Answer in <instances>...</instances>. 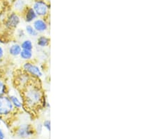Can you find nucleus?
Masks as SVG:
<instances>
[{
    "label": "nucleus",
    "instance_id": "obj_1",
    "mask_svg": "<svg viewBox=\"0 0 158 139\" xmlns=\"http://www.w3.org/2000/svg\"><path fill=\"white\" fill-rule=\"evenodd\" d=\"M25 98L27 104L30 106H36L40 104L42 100V93L37 87H30L25 93Z\"/></svg>",
    "mask_w": 158,
    "mask_h": 139
},
{
    "label": "nucleus",
    "instance_id": "obj_2",
    "mask_svg": "<svg viewBox=\"0 0 158 139\" xmlns=\"http://www.w3.org/2000/svg\"><path fill=\"white\" fill-rule=\"evenodd\" d=\"M13 109V105L10 99L6 97L0 98V115H6Z\"/></svg>",
    "mask_w": 158,
    "mask_h": 139
},
{
    "label": "nucleus",
    "instance_id": "obj_3",
    "mask_svg": "<svg viewBox=\"0 0 158 139\" xmlns=\"http://www.w3.org/2000/svg\"><path fill=\"white\" fill-rule=\"evenodd\" d=\"M35 12L40 16H44L47 14L48 11V6L44 2H37L34 5Z\"/></svg>",
    "mask_w": 158,
    "mask_h": 139
},
{
    "label": "nucleus",
    "instance_id": "obj_4",
    "mask_svg": "<svg viewBox=\"0 0 158 139\" xmlns=\"http://www.w3.org/2000/svg\"><path fill=\"white\" fill-rule=\"evenodd\" d=\"M25 70H26L27 72L31 73L32 75L37 76V77H42V73L40 70V68L35 65H32L31 63H25L24 65Z\"/></svg>",
    "mask_w": 158,
    "mask_h": 139
},
{
    "label": "nucleus",
    "instance_id": "obj_5",
    "mask_svg": "<svg viewBox=\"0 0 158 139\" xmlns=\"http://www.w3.org/2000/svg\"><path fill=\"white\" fill-rule=\"evenodd\" d=\"M33 133V131H32L28 125H23L20 126V128L18 131V136L21 138H26L28 137L30 135Z\"/></svg>",
    "mask_w": 158,
    "mask_h": 139
},
{
    "label": "nucleus",
    "instance_id": "obj_6",
    "mask_svg": "<svg viewBox=\"0 0 158 139\" xmlns=\"http://www.w3.org/2000/svg\"><path fill=\"white\" fill-rule=\"evenodd\" d=\"M34 27L36 31L39 32H43L47 30V25L45 22L42 21V20H37L36 21L34 22Z\"/></svg>",
    "mask_w": 158,
    "mask_h": 139
},
{
    "label": "nucleus",
    "instance_id": "obj_7",
    "mask_svg": "<svg viewBox=\"0 0 158 139\" xmlns=\"http://www.w3.org/2000/svg\"><path fill=\"white\" fill-rule=\"evenodd\" d=\"M19 23V18L16 14H12L11 16H10L8 22H7V25H9V27H16Z\"/></svg>",
    "mask_w": 158,
    "mask_h": 139
},
{
    "label": "nucleus",
    "instance_id": "obj_8",
    "mask_svg": "<svg viewBox=\"0 0 158 139\" xmlns=\"http://www.w3.org/2000/svg\"><path fill=\"white\" fill-rule=\"evenodd\" d=\"M10 54L13 55H18L20 54L21 52V47H20L19 44H14L10 48L9 50Z\"/></svg>",
    "mask_w": 158,
    "mask_h": 139
},
{
    "label": "nucleus",
    "instance_id": "obj_9",
    "mask_svg": "<svg viewBox=\"0 0 158 139\" xmlns=\"http://www.w3.org/2000/svg\"><path fill=\"white\" fill-rule=\"evenodd\" d=\"M36 13L35 12L34 10L32 9H29V11H27V15H26V21L27 22L32 21L33 19H35L36 18Z\"/></svg>",
    "mask_w": 158,
    "mask_h": 139
},
{
    "label": "nucleus",
    "instance_id": "obj_10",
    "mask_svg": "<svg viewBox=\"0 0 158 139\" xmlns=\"http://www.w3.org/2000/svg\"><path fill=\"white\" fill-rule=\"evenodd\" d=\"M20 56H21L23 59H31L32 56V51L30 50H25L23 49L20 52Z\"/></svg>",
    "mask_w": 158,
    "mask_h": 139
},
{
    "label": "nucleus",
    "instance_id": "obj_11",
    "mask_svg": "<svg viewBox=\"0 0 158 139\" xmlns=\"http://www.w3.org/2000/svg\"><path fill=\"white\" fill-rule=\"evenodd\" d=\"M49 39H47V37H41L39 38V39H38L37 44L40 47H46L49 44Z\"/></svg>",
    "mask_w": 158,
    "mask_h": 139
},
{
    "label": "nucleus",
    "instance_id": "obj_12",
    "mask_svg": "<svg viewBox=\"0 0 158 139\" xmlns=\"http://www.w3.org/2000/svg\"><path fill=\"white\" fill-rule=\"evenodd\" d=\"M22 48L25 50H30L31 51L32 49V44L30 40H26L22 44Z\"/></svg>",
    "mask_w": 158,
    "mask_h": 139
},
{
    "label": "nucleus",
    "instance_id": "obj_13",
    "mask_svg": "<svg viewBox=\"0 0 158 139\" xmlns=\"http://www.w3.org/2000/svg\"><path fill=\"white\" fill-rule=\"evenodd\" d=\"M26 31L27 33L32 35V36H37V32L35 29H33L32 27L30 26V25L26 27Z\"/></svg>",
    "mask_w": 158,
    "mask_h": 139
},
{
    "label": "nucleus",
    "instance_id": "obj_14",
    "mask_svg": "<svg viewBox=\"0 0 158 139\" xmlns=\"http://www.w3.org/2000/svg\"><path fill=\"white\" fill-rule=\"evenodd\" d=\"M10 100H11V103H14V104L18 108H20L21 107V103L20 102V100L18 99V98L16 96H11V98H10Z\"/></svg>",
    "mask_w": 158,
    "mask_h": 139
},
{
    "label": "nucleus",
    "instance_id": "obj_15",
    "mask_svg": "<svg viewBox=\"0 0 158 139\" xmlns=\"http://www.w3.org/2000/svg\"><path fill=\"white\" fill-rule=\"evenodd\" d=\"M23 5H24V2L21 1V0H19V1H18L16 4V6L17 7L18 9H23Z\"/></svg>",
    "mask_w": 158,
    "mask_h": 139
},
{
    "label": "nucleus",
    "instance_id": "obj_16",
    "mask_svg": "<svg viewBox=\"0 0 158 139\" xmlns=\"http://www.w3.org/2000/svg\"><path fill=\"white\" fill-rule=\"evenodd\" d=\"M50 125H51V124H50L49 120H46L45 122H44V126L46 129H47L48 131H50V129H51Z\"/></svg>",
    "mask_w": 158,
    "mask_h": 139
},
{
    "label": "nucleus",
    "instance_id": "obj_17",
    "mask_svg": "<svg viewBox=\"0 0 158 139\" xmlns=\"http://www.w3.org/2000/svg\"><path fill=\"white\" fill-rule=\"evenodd\" d=\"M4 88H5V87L4 84L2 82H0V96H1L2 94H3V93L4 92Z\"/></svg>",
    "mask_w": 158,
    "mask_h": 139
},
{
    "label": "nucleus",
    "instance_id": "obj_18",
    "mask_svg": "<svg viewBox=\"0 0 158 139\" xmlns=\"http://www.w3.org/2000/svg\"><path fill=\"white\" fill-rule=\"evenodd\" d=\"M4 134L3 131L0 129V139H4Z\"/></svg>",
    "mask_w": 158,
    "mask_h": 139
},
{
    "label": "nucleus",
    "instance_id": "obj_19",
    "mask_svg": "<svg viewBox=\"0 0 158 139\" xmlns=\"http://www.w3.org/2000/svg\"><path fill=\"white\" fill-rule=\"evenodd\" d=\"M3 49H2V48L0 47V58L2 57V55H3Z\"/></svg>",
    "mask_w": 158,
    "mask_h": 139
},
{
    "label": "nucleus",
    "instance_id": "obj_20",
    "mask_svg": "<svg viewBox=\"0 0 158 139\" xmlns=\"http://www.w3.org/2000/svg\"><path fill=\"white\" fill-rule=\"evenodd\" d=\"M0 124H1V121H0Z\"/></svg>",
    "mask_w": 158,
    "mask_h": 139
}]
</instances>
